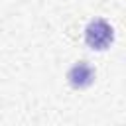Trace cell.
I'll list each match as a JSON object with an SVG mask.
<instances>
[{"instance_id":"6da1fadb","label":"cell","mask_w":126,"mask_h":126,"mask_svg":"<svg viewBox=\"0 0 126 126\" xmlns=\"http://www.w3.org/2000/svg\"><path fill=\"white\" fill-rule=\"evenodd\" d=\"M85 41L91 49L94 51H104L110 47V43L114 41V30L112 26L102 20V18H96V20H91L89 26L85 28Z\"/></svg>"},{"instance_id":"7a4b0ae2","label":"cell","mask_w":126,"mask_h":126,"mask_svg":"<svg viewBox=\"0 0 126 126\" xmlns=\"http://www.w3.org/2000/svg\"><path fill=\"white\" fill-rule=\"evenodd\" d=\"M67 81L73 89H89L94 83V69L93 65H89L87 61H79L75 63L69 73H67Z\"/></svg>"}]
</instances>
